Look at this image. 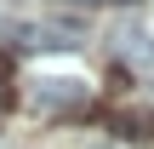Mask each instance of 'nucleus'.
Masks as SVG:
<instances>
[{"instance_id": "1", "label": "nucleus", "mask_w": 154, "mask_h": 149, "mask_svg": "<svg viewBox=\"0 0 154 149\" xmlns=\"http://www.w3.org/2000/svg\"><path fill=\"white\" fill-rule=\"evenodd\" d=\"M86 103V80L74 75H46L34 86V109H80Z\"/></svg>"}, {"instance_id": "2", "label": "nucleus", "mask_w": 154, "mask_h": 149, "mask_svg": "<svg viewBox=\"0 0 154 149\" xmlns=\"http://www.w3.org/2000/svg\"><path fill=\"white\" fill-rule=\"evenodd\" d=\"M120 57H131V63H143V69H149V63H154V34L126 29V34H120Z\"/></svg>"}, {"instance_id": "3", "label": "nucleus", "mask_w": 154, "mask_h": 149, "mask_svg": "<svg viewBox=\"0 0 154 149\" xmlns=\"http://www.w3.org/2000/svg\"><path fill=\"white\" fill-rule=\"evenodd\" d=\"M114 132H126V138H154V109H120V115H114Z\"/></svg>"}, {"instance_id": "4", "label": "nucleus", "mask_w": 154, "mask_h": 149, "mask_svg": "<svg viewBox=\"0 0 154 149\" xmlns=\"http://www.w3.org/2000/svg\"><path fill=\"white\" fill-rule=\"evenodd\" d=\"M6 103H11V57L0 52V109H6Z\"/></svg>"}, {"instance_id": "5", "label": "nucleus", "mask_w": 154, "mask_h": 149, "mask_svg": "<svg viewBox=\"0 0 154 149\" xmlns=\"http://www.w3.org/2000/svg\"><path fill=\"white\" fill-rule=\"evenodd\" d=\"M69 6H97V0H69Z\"/></svg>"}]
</instances>
